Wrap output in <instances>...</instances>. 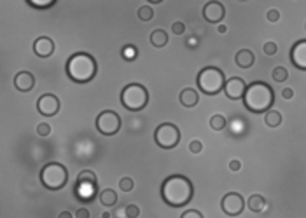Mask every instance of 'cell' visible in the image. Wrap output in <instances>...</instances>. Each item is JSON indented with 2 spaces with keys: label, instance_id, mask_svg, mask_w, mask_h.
<instances>
[{
  "label": "cell",
  "instance_id": "1",
  "mask_svg": "<svg viewBox=\"0 0 306 218\" xmlns=\"http://www.w3.org/2000/svg\"><path fill=\"white\" fill-rule=\"evenodd\" d=\"M194 196V185L187 176L172 175L163 182L161 197L163 201L172 208H184L191 202Z\"/></svg>",
  "mask_w": 306,
  "mask_h": 218
},
{
  "label": "cell",
  "instance_id": "2",
  "mask_svg": "<svg viewBox=\"0 0 306 218\" xmlns=\"http://www.w3.org/2000/svg\"><path fill=\"white\" fill-rule=\"evenodd\" d=\"M275 103V91L269 84L261 81H255L247 86L245 96H243V105L252 114H266L271 110Z\"/></svg>",
  "mask_w": 306,
  "mask_h": 218
},
{
  "label": "cell",
  "instance_id": "3",
  "mask_svg": "<svg viewBox=\"0 0 306 218\" xmlns=\"http://www.w3.org/2000/svg\"><path fill=\"white\" fill-rule=\"evenodd\" d=\"M65 72L76 84H88L96 77L98 63L90 52H76L67 60Z\"/></svg>",
  "mask_w": 306,
  "mask_h": 218
},
{
  "label": "cell",
  "instance_id": "4",
  "mask_svg": "<svg viewBox=\"0 0 306 218\" xmlns=\"http://www.w3.org/2000/svg\"><path fill=\"white\" fill-rule=\"evenodd\" d=\"M198 89L207 96H215L221 91H224L226 86V75L221 68L217 67H205L200 70L198 77H196Z\"/></svg>",
  "mask_w": 306,
  "mask_h": 218
},
{
  "label": "cell",
  "instance_id": "5",
  "mask_svg": "<svg viewBox=\"0 0 306 218\" xmlns=\"http://www.w3.org/2000/svg\"><path fill=\"white\" fill-rule=\"evenodd\" d=\"M149 103V91L138 82H132L121 91V105L130 112H140Z\"/></svg>",
  "mask_w": 306,
  "mask_h": 218
},
{
  "label": "cell",
  "instance_id": "6",
  "mask_svg": "<svg viewBox=\"0 0 306 218\" xmlns=\"http://www.w3.org/2000/svg\"><path fill=\"white\" fill-rule=\"evenodd\" d=\"M38 178L47 190H61L68 184V169L60 163H47L40 169Z\"/></svg>",
  "mask_w": 306,
  "mask_h": 218
},
{
  "label": "cell",
  "instance_id": "7",
  "mask_svg": "<svg viewBox=\"0 0 306 218\" xmlns=\"http://www.w3.org/2000/svg\"><path fill=\"white\" fill-rule=\"evenodd\" d=\"M180 129L173 124V122H163L156 128L154 131V141L157 147H161L165 150L175 149L180 143Z\"/></svg>",
  "mask_w": 306,
  "mask_h": 218
},
{
  "label": "cell",
  "instance_id": "8",
  "mask_svg": "<svg viewBox=\"0 0 306 218\" xmlns=\"http://www.w3.org/2000/svg\"><path fill=\"white\" fill-rule=\"evenodd\" d=\"M98 133H102L103 136H114L121 129V117L114 110H103L96 116L95 120Z\"/></svg>",
  "mask_w": 306,
  "mask_h": 218
},
{
  "label": "cell",
  "instance_id": "9",
  "mask_svg": "<svg viewBox=\"0 0 306 218\" xmlns=\"http://www.w3.org/2000/svg\"><path fill=\"white\" fill-rule=\"evenodd\" d=\"M221 210L228 217H238L245 210V199L238 192H228L221 201Z\"/></svg>",
  "mask_w": 306,
  "mask_h": 218
},
{
  "label": "cell",
  "instance_id": "10",
  "mask_svg": "<svg viewBox=\"0 0 306 218\" xmlns=\"http://www.w3.org/2000/svg\"><path fill=\"white\" fill-rule=\"evenodd\" d=\"M37 112L44 117H55L60 112V100L56 94L46 93L38 96L37 100Z\"/></svg>",
  "mask_w": 306,
  "mask_h": 218
},
{
  "label": "cell",
  "instance_id": "11",
  "mask_svg": "<svg viewBox=\"0 0 306 218\" xmlns=\"http://www.w3.org/2000/svg\"><path fill=\"white\" fill-rule=\"evenodd\" d=\"M226 16V7L222 5V2H217V0H210L207 2L203 7V17L205 21L209 23H221Z\"/></svg>",
  "mask_w": 306,
  "mask_h": 218
},
{
  "label": "cell",
  "instance_id": "12",
  "mask_svg": "<svg viewBox=\"0 0 306 218\" xmlns=\"http://www.w3.org/2000/svg\"><path fill=\"white\" fill-rule=\"evenodd\" d=\"M247 91V84L242 77H231L230 81H226L224 94L230 100H243Z\"/></svg>",
  "mask_w": 306,
  "mask_h": 218
},
{
  "label": "cell",
  "instance_id": "13",
  "mask_svg": "<svg viewBox=\"0 0 306 218\" xmlns=\"http://www.w3.org/2000/svg\"><path fill=\"white\" fill-rule=\"evenodd\" d=\"M290 61L298 70L306 72V39L298 40L290 49Z\"/></svg>",
  "mask_w": 306,
  "mask_h": 218
},
{
  "label": "cell",
  "instance_id": "14",
  "mask_svg": "<svg viewBox=\"0 0 306 218\" xmlns=\"http://www.w3.org/2000/svg\"><path fill=\"white\" fill-rule=\"evenodd\" d=\"M35 86V77L34 73H30L28 70H21V72H18L14 75V87L18 91H21V93H28L32 91Z\"/></svg>",
  "mask_w": 306,
  "mask_h": 218
},
{
  "label": "cell",
  "instance_id": "15",
  "mask_svg": "<svg viewBox=\"0 0 306 218\" xmlns=\"http://www.w3.org/2000/svg\"><path fill=\"white\" fill-rule=\"evenodd\" d=\"M56 46L55 42H53V39H49V37H38L37 40L34 42V52L38 56V58H49V56H53V52H55Z\"/></svg>",
  "mask_w": 306,
  "mask_h": 218
},
{
  "label": "cell",
  "instance_id": "16",
  "mask_svg": "<svg viewBox=\"0 0 306 218\" xmlns=\"http://www.w3.org/2000/svg\"><path fill=\"white\" fill-rule=\"evenodd\" d=\"M179 101L180 105H184L186 108H192L200 101V94H198V91H196L194 87H184L179 94Z\"/></svg>",
  "mask_w": 306,
  "mask_h": 218
},
{
  "label": "cell",
  "instance_id": "17",
  "mask_svg": "<svg viewBox=\"0 0 306 218\" xmlns=\"http://www.w3.org/2000/svg\"><path fill=\"white\" fill-rule=\"evenodd\" d=\"M234 61H236V65H238L240 68H250L255 61V56L250 49H240L236 52V56H234Z\"/></svg>",
  "mask_w": 306,
  "mask_h": 218
},
{
  "label": "cell",
  "instance_id": "18",
  "mask_svg": "<svg viewBox=\"0 0 306 218\" xmlns=\"http://www.w3.org/2000/svg\"><path fill=\"white\" fill-rule=\"evenodd\" d=\"M247 206H249V210L252 213H261V211L266 208V199H264L261 194H252L249 197V201H247Z\"/></svg>",
  "mask_w": 306,
  "mask_h": 218
},
{
  "label": "cell",
  "instance_id": "19",
  "mask_svg": "<svg viewBox=\"0 0 306 218\" xmlns=\"http://www.w3.org/2000/svg\"><path fill=\"white\" fill-rule=\"evenodd\" d=\"M149 40L154 47H165L166 44H168V34H166L163 28H156V30L151 34Z\"/></svg>",
  "mask_w": 306,
  "mask_h": 218
},
{
  "label": "cell",
  "instance_id": "20",
  "mask_svg": "<svg viewBox=\"0 0 306 218\" xmlns=\"http://www.w3.org/2000/svg\"><path fill=\"white\" fill-rule=\"evenodd\" d=\"M100 202H102L105 208L115 206V202H117V194H115V190H112V188L102 190V192H100Z\"/></svg>",
  "mask_w": 306,
  "mask_h": 218
},
{
  "label": "cell",
  "instance_id": "21",
  "mask_svg": "<svg viewBox=\"0 0 306 218\" xmlns=\"http://www.w3.org/2000/svg\"><path fill=\"white\" fill-rule=\"evenodd\" d=\"M264 122L268 128H278L282 124V114L278 110H269L264 114Z\"/></svg>",
  "mask_w": 306,
  "mask_h": 218
},
{
  "label": "cell",
  "instance_id": "22",
  "mask_svg": "<svg viewBox=\"0 0 306 218\" xmlns=\"http://www.w3.org/2000/svg\"><path fill=\"white\" fill-rule=\"evenodd\" d=\"M77 184H91V185H98V178L91 169H84V171L79 173L77 176Z\"/></svg>",
  "mask_w": 306,
  "mask_h": 218
},
{
  "label": "cell",
  "instance_id": "23",
  "mask_svg": "<svg viewBox=\"0 0 306 218\" xmlns=\"http://www.w3.org/2000/svg\"><path fill=\"white\" fill-rule=\"evenodd\" d=\"M209 124L213 131H222V129L226 128V117L222 116V114H213V116L210 117Z\"/></svg>",
  "mask_w": 306,
  "mask_h": 218
},
{
  "label": "cell",
  "instance_id": "24",
  "mask_svg": "<svg viewBox=\"0 0 306 218\" xmlns=\"http://www.w3.org/2000/svg\"><path fill=\"white\" fill-rule=\"evenodd\" d=\"M136 16H138L140 21H151L154 17V9L151 7V5H142V7H138V11H136Z\"/></svg>",
  "mask_w": 306,
  "mask_h": 218
},
{
  "label": "cell",
  "instance_id": "25",
  "mask_svg": "<svg viewBox=\"0 0 306 218\" xmlns=\"http://www.w3.org/2000/svg\"><path fill=\"white\" fill-rule=\"evenodd\" d=\"M271 75H273V81L275 82H285L287 79H289V72H287L285 67H275Z\"/></svg>",
  "mask_w": 306,
  "mask_h": 218
},
{
  "label": "cell",
  "instance_id": "26",
  "mask_svg": "<svg viewBox=\"0 0 306 218\" xmlns=\"http://www.w3.org/2000/svg\"><path fill=\"white\" fill-rule=\"evenodd\" d=\"M121 56H123V58L126 61H133L136 58V56H138V51H136L135 46H132V44H130V46H124L123 47V51H121Z\"/></svg>",
  "mask_w": 306,
  "mask_h": 218
},
{
  "label": "cell",
  "instance_id": "27",
  "mask_svg": "<svg viewBox=\"0 0 306 218\" xmlns=\"http://www.w3.org/2000/svg\"><path fill=\"white\" fill-rule=\"evenodd\" d=\"M119 188L123 192H132L133 188H135V182L130 176H124V178L119 180Z\"/></svg>",
  "mask_w": 306,
  "mask_h": 218
},
{
  "label": "cell",
  "instance_id": "28",
  "mask_svg": "<svg viewBox=\"0 0 306 218\" xmlns=\"http://www.w3.org/2000/svg\"><path fill=\"white\" fill-rule=\"evenodd\" d=\"M263 51L266 56H275L276 52H278V46H276V42H271V40H269V42H264Z\"/></svg>",
  "mask_w": 306,
  "mask_h": 218
},
{
  "label": "cell",
  "instance_id": "29",
  "mask_svg": "<svg viewBox=\"0 0 306 218\" xmlns=\"http://www.w3.org/2000/svg\"><path fill=\"white\" fill-rule=\"evenodd\" d=\"M56 0H47V2H37V0H28V5H32V7L35 9H49L55 5Z\"/></svg>",
  "mask_w": 306,
  "mask_h": 218
},
{
  "label": "cell",
  "instance_id": "30",
  "mask_svg": "<svg viewBox=\"0 0 306 218\" xmlns=\"http://www.w3.org/2000/svg\"><path fill=\"white\" fill-rule=\"evenodd\" d=\"M124 213H126L128 218H138L140 217V208H138L136 204H128Z\"/></svg>",
  "mask_w": 306,
  "mask_h": 218
},
{
  "label": "cell",
  "instance_id": "31",
  "mask_svg": "<svg viewBox=\"0 0 306 218\" xmlns=\"http://www.w3.org/2000/svg\"><path fill=\"white\" fill-rule=\"evenodd\" d=\"M37 134L38 136H49L51 134V126L47 124V122H40L37 126Z\"/></svg>",
  "mask_w": 306,
  "mask_h": 218
},
{
  "label": "cell",
  "instance_id": "32",
  "mask_svg": "<svg viewBox=\"0 0 306 218\" xmlns=\"http://www.w3.org/2000/svg\"><path fill=\"white\" fill-rule=\"evenodd\" d=\"M201 150H203V143L200 140H192L189 143V152L191 154H201Z\"/></svg>",
  "mask_w": 306,
  "mask_h": 218
},
{
  "label": "cell",
  "instance_id": "33",
  "mask_svg": "<svg viewBox=\"0 0 306 218\" xmlns=\"http://www.w3.org/2000/svg\"><path fill=\"white\" fill-rule=\"evenodd\" d=\"M180 218H205L203 213L198 210H186L182 215H180Z\"/></svg>",
  "mask_w": 306,
  "mask_h": 218
},
{
  "label": "cell",
  "instance_id": "34",
  "mask_svg": "<svg viewBox=\"0 0 306 218\" xmlns=\"http://www.w3.org/2000/svg\"><path fill=\"white\" fill-rule=\"evenodd\" d=\"M172 32H173L175 35H182L184 32H186V25H184L182 21H175L173 25H172Z\"/></svg>",
  "mask_w": 306,
  "mask_h": 218
},
{
  "label": "cell",
  "instance_id": "35",
  "mask_svg": "<svg viewBox=\"0 0 306 218\" xmlns=\"http://www.w3.org/2000/svg\"><path fill=\"white\" fill-rule=\"evenodd\" d=\"M266 17H268V21L276 23L278 19H280V11H276V9H269L268 14H266Z\"/></svg>",
  "mask_w": 306,
  "mask_h": 218
},
{
  "label": "cell",
  "instance_id": "36",
  "mask_svg": "<svg viewBox=\"0 0 306 218\" xmlns=\"http://www.w3.org/2000/svg\"><path fill=\"white\" fill-rule=\"evenodd\" d=\"M292 96H294L292 87H284V89H282V98L284 100H292Z\"/></svg>",
  "mask_w": 306,
  "mask_h": 218
},
{
  "label": "cell",
  "instance_id": "37",
  "mask_svg": "<svg viewBox=\"0 0 306 218\" xmlns=\"http://www.w3.org/2000/svg\"><path fill=\"white\" fill-rule=\"evenodd\" d=\"M230 169L231 171H234V173L240 171V169H242V163H240L238 159H233V161L230 163Z\"/></svg>",
  "mask_w": 306,
  "mask_h": 218
},
{
  "label": "cell",
  "instance_id": "38",
  "mask_svg": "<svg viewBox=\"0 0 306 218\" xmlns=\"http://www.w3.org/2000/svg\"><path fill=\"white\" fill-rule=\"evenodd\" d=\"M76 218H90V211L86 210V208H79L76 211Z\"/></svg>",
  "mask_w": 306,
  "mask_h": 218
},
{
  "label": "cell",
  "instance_id": "39",
  "mask_svg": "<svg viewBox=\"0 0 306 218\" xmlns=\"http://www.w3.org/2000/svg\"><path fill=\"white\" fill-rule=\"evenodd\" d=\"M58 218H72V213H70V211H60V213H58Z\"/></svg>",
  "mask_w": 306,
  "mask_h": 218
},
{
  "label": "cell",
  "instance_id": "40",
  "mask_svg": "<svg viewBox=\"0 0 306 218\" xmlns=\"http://www.w3.org/2000/svg\"><path fill=\"white\" fill-rule=\"evenodd\" d=\"M217 32H219V34H226V32H228V26H226V25H219V26H217Z\"/></svg>",
  "mask_w": 306,
  "mask_h": 218
},
{
  "label": "cell",
  "instance_id": "41",
  "mask_svg": "<svg viewBox=\"0 0 306 218\" xmlns=\"http://www.w3.org/2000/svg\"><path fill=\"white\" fill-rule=\"evenodd\" d=\"M196 46V39H189V47H194Z\"/></svg>",
  "mask_w": 306,
  "mask_h": 218
}]
</instances>
